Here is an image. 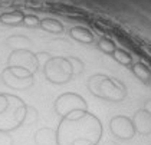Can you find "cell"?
Wrapping results in <instances>:
<instances>
[{
  "label": "cell",
  "instance_id": "3957f363",
  "mask_svg": "<svg viewBox=\"0 0 151 145\" xmlns=\"http://www.w3.org/2000/svg\"><path fill=\"white\" fill-rule=\"evenodd\" d=\"M88 90L95 98L106 102H122L127 96L125 85L115 78H111L104 73H95L88 79Z\"/></svg>",
  "mask_w": 151,
  "mask_h": 145
},
{
  "label": "cell",
  "instance_id": "30bf717a",
  "mask_svg": "<svg viewBox=\"0 0 151 145\" xmlns=\"http://www.w3.org/2000/svg\"><path fill=\"white\" fill-rule=\"evenodd\" d=\"M35 144L36 145H58V136L56 131L52 128H39L35 132Z\"/></svg>",
  "mask_w": 151,
  "mask_h": 145
},
{
  "label": "cell",
  "instance_id": "5b68a950",
  "mask_svg": "<svg viewBox=\"0 0 151 145\" xmlns=\"http://www.w3.org/2000/svg\"><path fill=\"white\" fill-rule=\"evenodd\" d=\"M1 82L13 90H27L35 83V75L22 67H4Z\"/></svg>",
  "mask_w": 151,
  "mask_h": 145
},
{
  "label": "cell",
  "instance_id": "4fadbf2b",
  "mask_svg": "<svg viewBox=\"0 0 151 145\" xmlns=\"http://www.w3.org/2000/svg\"><path fill=\"white\" fill-rule=\"evenodd\" d=\"M24 19V13L22 10H12L6 11L0 14V22L3 24H9V26H17L22 24Z\"/></svg>",
  "mask_w": 151,
  "mask_h": 145
},
{
  "label": "cell",
  "instance_id": "ba28073f",
  "mask_svg": "<svg viewBox=\"0 0 151 145\" xmlns=\"http://www.w3.org/2000/svg\"><path fill=\"white\" fill-rule=\"evenodd\" d=\"M109 129L112 135L118 138V139H131L134 135H135V128H134V123L132 119H129L124 115H116L114 116L111 121H109Z\"/></svg>",
  "mask_w": 151,
  "mask_h": 145
},
{
  "label": "cell",
  "instance_id": "9c48e42d",
  "mask_svg": "<svg viewBox=\"0 0 151 145\" xmlns=\"http://www.w3.org/2000/svg\"><path fill=\"white\" fill-rule=\"evenodd\" d=\"M132 123H134L135 132H139L141 135L151 134V113H148L145 109H141L134 115Z\"/></svg>",
  "mask_w": 151,
  "mask_h": 145
},
{
  "label": "cell",
  "instance_id": "e0dca14e",
  "mask_svg": "<svg viewBox=\"0 0 151 145\" xmlns=\"http://www.w3.org/2000/svg\"><path fill=\"white\" fill-rule=\"evenodd\" d=\"M96 46L99 47V50H102L106 55H112L116 49L115 43H114L111 39H108V37H101V39L96 42Z\"/></svg>",
  "mask_w": 151,
  "mask_h": 145
},
{
  "label": "cell",
  "instance_id": "603a6c76",
  "mask_svg": "<svg viewBox=\"0 0 151 145\" xmlns=\"http://www.w3.org/2000/svg\"><path fill=\"white\" fill-rule=\"evenodd\" d=\"M102 145H118V144H116L115 141H105Z\"/></svg>",
  "mask_w": 151,
  "mask_h": 145
},
{
  "label": "cell",
  "instance_id": "8992f818",
  "mask_svg": "<svg viewBox=\"0 0 151 145\" xmlns=\"http://www.w3.org/2000/svg\"><path fill=\"white\" fill-rule=\"evenodd\" d=\"M53 109H55L58 116L65 118V116H69L73 112L88 111V103L83 99V96H81L79 93L65 92L56 98L55 103H53Z\"/></svg>",
  "mask_w": 151,
  "mask_h": 145
},
{
  "label": "cell",
  "instance_id": "7c38bea8",
  "mask_svg": "<svg viewBox=\"0 0 151 145\" xmlns=\"http://www.w3.org/2000/svg\"><path fill=\"white\" fill-rule=\"evenodd\" d=\"M4 43L12 50H22V49H30L32 40L24 34H12L6 39Z\"/></svg>",
  "mask_w": 151,
  "mask_h": 145
},
{
  "label": "cell",
  "instance_id": "ffe728a7",
  "mask_svg": "<svg viewBox=\"0 0 151 145\" xmlns=\"http://www.w3.org/2000/svg\"><path fill=\"white\" fill-rule=\"evenodd\" d=\"M23 24L27 26V27H36V26L40 24V19L37 16H35V14H24Z\"/></svg>",
  "mask_w": 151,
  "mask_h": 145
},
{
  "label": "cell",
  "instance_id": "52a82bcc",
  "mask_svg": "<svg viewBox=\"0 0 151 145\" xmlns=\"http://www.w3.org/2000/svg\"><path fill=\"white\" fill-rule=\"evenodd\" d=\"M7 66L22 67L35 75L40 67V62H39V56L33 53L30 49H22V50H12L7 59Z\"/></svg>",
  "mask_w": 151,
  "mask_h": 145
},
{
  "label": "cell",
  "instance_id": "277c9868",
  "mask_svg": "<svg viewBox=\"0 0 151 145\" xmlns=\"http://www.w3.org/2000/svg\"><path fill=\"white\" fill-rule=\"evenodd\" d=\"M43 75L47 82L53 85H65L73 79V72L68 57L52 56L43 65Z\"/></svg>",
  "mask_w": 151,
  "mask_h": 145
},
{
  "label": "cell",
  "instance_id": "7a4b0ae2",
  "mask_svg": "<svg viewBox=\"0 0 151 145\" xmlns=\"http://www.w3.org/2000/svg\"><path fill=\"white\" fill-rule=\"evenodd\" d=\"M26 106L22 98L0 92V131L12 132L23 126Z\"/></svg>",
  "mask_w": 151,
  "mask_h": 145
},
{
  "label": "cell",
  "instance_id": "ac0fdd59",
  "mask_svg": "<svg viewBox=\"0 0 151 145\" xmlns=\"http://www.w3.org/2000/svg\"><path fill=\"white\" fill-rule=\"evenodd\" d=\"M37 119H39V112H37V109H36L35 106H32V105H27L26 106V115H24L23 125L30 126V125L37 122Z\"/></svg>",
  "mask_w": 151,
  "mask_h": 145
},
{
  "label": "cell",
  "instance_id": "2e32d148",
  "mask_svg": "<svg viewBox=\"0 0 151 145\" xmlns=\"http://www.w3.org/2000/svg\"><path fill=\"white\" fill-rule=\"evenodd\" d=\"M111 56L114 57V60H116L118 63H121L124 66H131L132 65V56L128 52H125L124 49H115V52Z\"/></svg>",
  "mask_w": 151,
  "mask_h": 145
},
{
  "label": "cell",
  "instance_id": "d6986e66",
  "mask_svg": "<svg viewBox=\"0 0 151 145\" xmlns=\"http://www.w3.org/2000/svg\"><path fill=\"white\" fill-rule=\"evenodd\" d=\"M66 57L69 59V62H70L72 72H73V78L78 76V75H81L82 72L85 70V65H83V62H82L79 57H76V56H66Z\"/></svg>",
  "mask_w": 151,
  "mask_h": 145
},
{
  "label": "cell",
  "instance_id": "9a60e30c",
  "mask_svg": "<svg viewBox=\"0 0 151 145\" xmlns=\"http://www.w3.org/2000/svg\"><path fill=\"white\" fill-rule=\"evenodd\" d=\"M131 70H132V73H134L141 82H148L151 79V70L145 66L144 63H141V62L132 63V65H131Z\"/></svg>",
  "mask_w": 151,
  "mask_h": 145
},
{
  "label": "cell",
  "instance_id": "44dd1931",
  "mask_svg": "<svg viewBox=\"0 0 151 145\" xmlns=\"http://www.w3.org/2000/svg\"><path fill=\"white\" fill-rule=\"evenodd\" d=\"M0 145H14V141H13V136L10 135V132L0 131Z\"/></svg>",
  "mask_w": 151,
  "mask_h": 145
},
{
  "label": "cell",
  "instance_id": "8fae6325",
  "mask_svg": "<svg viewBox=\"0 0 151 145\" xmlns=\"http://www.w3.org/2000/svg\"><path fill=\"white\" fill-rule=\"evenodd\" d=\"M69 36L83 45H93L95 43V36L91 33L89 29L83 27V26H73L69 29Z\"/></svg>",
  "mask_w": 151,
  "mask_h": 145
},
{
  "label": "cell",
  "instance_id": "7402d4cb",
  "mask_svg": "<svg viewBox=\"0 0 151 145\" xmlns=\"http://www.w3.org/2000/svg\"><path fill=\"white\" fill-rule=\"evenodd\" d=\"M144 109L148 112V113H151V100H147V103H145V108H144Z\"/></svg>",
  "mask_w": 151,
  "mask_h": 145
},
{
  "label": "cell",
  "instance_id": "6da1fadb",
  "mask_svg": "<svg viewBox=\"0 0 151 145\" xmlns=\"http://www.w3.org/2000/svg\"><path fill=\"white\" fill-rule=\"evenodd\" d=\"M56 136L58 145H98L102 136V123L88 111L73 112L60 118Z\"/></svg>",
  "mask_w": 151,
  "mask_h": 145
},
{
  "label": "cell",
  "instance_id": "5bb4252c",
  "mask_svg": "<svg viewBox=\"0 0 151 145\" xmlns=\"http://www.w3.org/2000/svg\"><path fill=\"white\" fill-rule=\"evenodd\" d=\"M39 26L45 32H49V33H52V34H62L63 30H65L63 24L59 22V20H56V19H52V17H46V19L40 20Z\"/></svg>",
  "mask_w": 151,
  "mask_h": 145
}]
</instances>
